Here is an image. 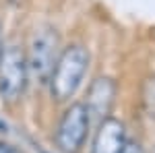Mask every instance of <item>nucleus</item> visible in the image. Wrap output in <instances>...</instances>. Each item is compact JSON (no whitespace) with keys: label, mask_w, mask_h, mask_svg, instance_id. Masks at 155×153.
Masks as SVG:
<instances>
[{"label":"nucleus","mask_w":155,"mask_h":153,"mask_svg":"<svg viewBox=\"0 0 155 153\" xmlns=\"http://www.w3.org/2000/svg\"><path fill=\"white\" fill-rule=\"evenodd\" d=\"M89 68V52L81 44H72L60 52L56 66L50 75V93L56 101L71 99Z\"/></svg>","instance_id":"nucleus-1"},{"label":"nucleus","mask_w":155,"mask_h":153,"mask_svg":"<svg viewBox=\"0 0 155 153\" xmlns=\"http://www.w3.org/2000/svg\"><path fill=\"white\" fill-rule=\"evenodd\" d=\"M60 35L54 27H39L33 31L29 48L25 52L29 79L37 81L39 85H48L50 75L56 66L60 56Z\"/></svg>","instance_id":"nucleus-2"},{"label":"nucleus","mask_w":155,"mask_h":153,"mask_svg":"<svg viewBox=\"0 0 155 153\" xmlns=\"http://www.w3.org/2000/svg\"><path fill=\"white\" fill-rule=\"evenodd\" d=\"M29 81L25 52L17 44H8L0 54V97L6 104H15L25 93Z\"/></svg>","instance_id":"nucleus-3"},{"label":"nucleus","mask_w":155,"mask_h":153,"mask_svg":"<svg viewBox=\"0 0 155 153\" xmlns=\"http://www.w3.org/2000/svg\"><path fill=\"white\" fill-rule=\"evenodd\" d=\"M91 126V118L85 110L83 101H74L64 110L56 128V147L62 153H79L83 147L87 132Z\"/></svg>","instance_id":"nucleus-4"},{"label":"nucleus","mask_w":155,"mask_h":153,"mask_svg":"<svg viewBox=\"0 0 155 153\" xmlns=\"http://www.w3.org/2000/svg\"><path fill=\"white\" fill-rule=\"evenodd\" d=\"M114 101H116V81L112 77H95L87 89L83 106L89 118L97 120L99 124L106 118H110Z\"/></svg>","instance_id":"nucleus-5"},{"label":"nucleus","mask_w":155,"mask_h":153,"mask_svg":"<svg viewBox=\"0 0 155 153\" xmlns=\"http://www.w3.org/2000/svg\"><path fill=\"white\" fill-rule=\"evenodd\" d=\"M124 145H126V126H124V122L110 116L104 122L97 124L91 153H122Z\"/></svg>","instance_id":"nucleus-6"},{"label":"nucleus","mask_w":155,"mask_h":153,"mask_svg":"<svg viewBox=\"0 0 155 153\" xmlns=\"http://www.w3.org/2000/svg\"><path fill=\"white\" fill-rule=\"evenodd\" d=\"M141 101H143V110L145 114L155 120V75L147 77L143 81V87H141Z\"/></svg>","instance_id":"nucleus-7"},{"label":"nucleus","mask_w":155,"mask_h":153,"mask_svg":"<svg viewBox=\"0 0 155 153\" xmlns=\"http://www.w3.org/2000/svg\"><path fill=\"white\" fill-rule=\"evenodd\" d=\"M122 153H145L143 145L137 141H126V145H124V149H122Z\"/></svg>","instance_id":"nucleus-8"},{"label":"nucleus","mask_w":155,"mask_h":153,"mask_svg":"<svg viewBox=\"0 0 155 153\" xmlns=\"http://www.w3.org/2000/svg\"><path fill=\"white\" fill-rule=\"evenodd\" d=\"M0 153H21L15 145H11V143L6 141H0Z\"/></svg>","instance_id":"nucleus-9"},{"label":"nucleus","mask_w":155,"mask_h":153,"mask_svg":"<svg viewBox=\"0 0 155 153\" xmlns=\"http://www.w3.org/2000/svg\"><path fill=\"white\" fill-rule=\"evenodd\" d=\"M2 48L4 46H2V29H0V54H2Z\"/></svg>","instance_id":"nucleus-10"}]
</instances>
